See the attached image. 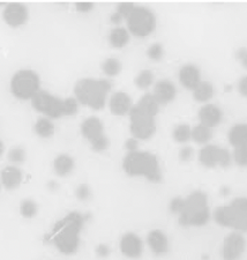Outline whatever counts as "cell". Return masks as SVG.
I'll return each mask as SVG.
<instances>
[{
  "instance_id": "9",
  "label": "cell",
  "mask_w": 247,
  "mask_h": 260,
  "mask_svg": "<svg viewBox=\"0 0 247 260\" xmlns=\"http://www.w3.org/2000/svg\"><path fill=\"white\" fill-rule=\"evenodd\" d=\"M62 99L40 89L32 96L31 104L37 111L47 115L49 118H60L62 114Z\"/></svg>"
},
{
  "instance_id": "48",
  "label": "cell",
  "mask_w": 247,
  "mask_h": 260,
  "mask_svg": "<svg viewBox=\"0 0 247 260\" xmlns=\"http://www.w3.org/2000/svg\"><path fill=\"white\" fill-rule=\"evenodd\" d=\"M48 187H49L51 191H56L58 185H57L56 182H50V183L48 184Z\"/></svg>"
},
{
  "instance_id": "43",
  "label": "cell",
  "mask_w": 247,
  "mask_h": 260,
  "mask_svg": "<svg viewBox=\"0 0 247 260\" xmlns=\"http://www.w3.org/2000/svg\"><path fill=\"white\" fill-rule=\"evenodd\" d=\"M237 60L240 62L242 67H245L247 70V48H240L237 50L236 52Z\"/></svg>"
},
{
  "instance_id": "5",
  "label": "cell",
  "mask_w": 247,
  "mask_h": 260,
  "mask_svg": "<svg viewBox=\"0 0 247 260\" xmlns=\"http://www.w3.org/2000/svg\"><path fill=\"white\" fill-rule=\"evenodd\" d=\"M213 216L216 223L222 227L238 233L247 232V198L240 197L228 205L217 207Z\"/></svg>"
},
{
  "instance_id": "14",
  "label": "cell",
  "mask_w": 247,
  "mask_h": 260,
  "mask_svg": "<svg viewBox=\"0 0 247 260\" xmlns=\"http://www.w3.org/2000/svg\"><path fill=\"white\" fill-rule=\"evenodd\" d=\"M153 95L161 106H165L174 100L175 95H177V89H175L172 81L167 80V79H162V80L155 83Z\"/></svg>"
},
{
  "instance_id": "16",
  "label": "cell",
  "mask_w": 247,
  "mask_h": 260,
  "mask_svg": "<svg viewBox=\"0 0 247 260\" xmlns=\"http://www.w3.org/2000/svg\"><path fill=\"white\" fill-rule=\"evenodd\" d=\"M147 244L155 255H164L169 251V240L160 229H154L148 234Z\"/></svg>"
},
{
  "instance_id": "38",
  "label": "cell",
  "mask_w": 247,
  "mask_h": 260,
  "mask_svg": "<svg viewBox=\"0 0 247 260\" xmlns=\"http://www.w3.org/2000/svg\"><path fill=\"white\" fill-rule=\"evenodd\" d=\"M184 206H185V198H182V197H175L172 200L170 201L169 204V209L172 214H175V215H181Z\"/></svg>"
},
{
  "instance_id": "30",
  "label": "cell",
  "mask_w": 247,
  "mask_h": 260,
  "mask_svg": "<svg viewBox=\"0 0 247 260\" xmlns=\"http://www.w3.org/2000/svg\"><path fill=\"white\" fill-rule=\"evenodd\" d=\"M37 212H39V205L36 204V201L32 199H24L20 205V213L21 215L26 219H32L36 216Z\"/></svg>"
},
{
  "instance_id": "35",
  "label": "cell",
  "mask_w": 247,
  "mask_h": 260,
  "mask_svg": "<svg viewBox=\"0 0 247 260\" xmlns=\"http://www.w3.org/2000/svg\"><path fill=\"white\" fill-rule=\"evenodd\" d=\"M147 54L152 60L158 61L162 59L163 56H164V49H163L160 43H154L148 48Z\"/></svg>"
},
{
  "instance_id": "26",
  "label": "cell",
  "mask_w": 247,
  "mask_h": 260,
  "mask_svg": "<svg viewBox=\"0 0 247 260\" xmlns=\"http://www.w3.org/2000/svg\"><path fill=\"white\" fill-rule=\"evenodd\" d=\"M213 138V131L211 128L204 126L202 124H199L192 128L191 132V139L196 144L200 145H207Z\"/></svg>"
},
{
  "instance_id": "33",
  "label": "cell",
  "mask_w": 247,
  "mask_h": 260,
  "mask_svg": "<svg viewBox=\"0 0 247 260\" xmlns=\"http://www.w3.org/2000/svg\"><path fill=\"white\" fill-rule=\"evenodd\" d=\"M8 160L15 165H20L26 160V152L21 147H13L10 152H8Z\"/></svg>"
},
{
  "instance_id": "25",
  "label": "cell",
  "mask_w": 247,
  "mask_h": 260,
  "mask_svg": "<svg viewBox=\"0 0 247 260\" xmlns=\"http://www.w3.org/2000/svg\"><path fill=\"white\" fill-rule=\"evenodd\" d=\"M192 91H193V98L198 102H208L214 96V87L209 81H201Z\"/></svg>"
},
{
  "instance_id": "22",
  "label": "cell",
  "mask_w": 247,
  "mask_h": 260,
  "mask_svg": "<svg viewBox=\"0 0 247 260\" xmlns=\"http://www.w3.org/2000/svg\"><path fill=\"white\" fill-rule=\"evenodd\" d=\"M219 146L215 145H206L202 149L200 150L199 154V161L201 165L206 168L217 167V156H219Z\"/></svg>"
},
{
  "instance_id": "8",
  "label": "cell",
  "mask_w": 247,
  "mask_h": 260,
  "mask_svg": "<svg viewBox=\"0 0 247 260\" xmlns=\"http://www.w3.org/2000/svg\"><path fill=\"white\" fill-rule=\"evenodd\" d=\"M129 119H131L129 129H131L133 138H135L136 140L149 139L156 132L155 117L145 112L136 104L133 106L131 112H129Z\"/></svg>"
},
{
  "instance_id": "36",
  "label": "cell",
  "mask_w": 247,
  "mask_h": 260,
  "mask_svg": "<svg viewBox=\"0 0 247 260\" xmlns=\"http://www.w3.org/2000/svg\"><path fill=\"white\" fill-rule=\"evenodd\" d=\"M134 8H135V5H134L133 3H131V2H123V3H120L118 6H117L116 12L124 20H127L129 18V15L132 14V12H133Z\"/></svg>"
},
{
  "instance_id": "6",
  "label": "cell",
  "mask_w": 247,
  "mask_h": 260,
  "mask_svg": "<svg viewBox=\"0 0 247 260\" xmlns=\"http://www.w3.org/2000/svg\"><path fill=\"white\" fill-rule=\"evenodd\" d=\"M41 80L39 74L32 70H20L11 81V90L20 100H31L40 90Z\"/></svg>"
},
{
  "instance_id": "28",
  "label": "cell",
  "mask_w": 247,
  "mask_h": 260,
  "mask_svg": "<svg viewBox=\"0 0 247 260\" xmlns=\"http://www.w3.org/2000/svg\"><path fill=\"white\" fill-rule=\"evenodd\" d=\"M121 69H123V65L120 60L114 57L108 58L102 64V71L107 77H116L121 72Z\"/></svg>"
},
{
  "instance_id": "11",
  "label": "cell",
  "mask_w": 247,
  "mask_h": 260,
  "mask_svg": "<svg viewBox=\"0 0 247 260\" xmlns=\"http://www.w3.org/2000/svg\"><path fill=\"white\" fill-rule=\"evenodd\" d=\"M119 247L121 253L129 259H139L144 252V243L134 233H126L120 238Z\"/></svg>"
},
{
  "instance_id": "46",
  "label": "cell",
  "mask_w": 247,
  "mask_h": 260,
  "mask_svg": "<svg viewBox=\"0 0 247 260\" xmlns=\"http://www.w3.org/2000/svg\"><path fill=\"white\" fill-rule=\"evenodd\" d=\"M238 91L241 96L247 98V75L242 77L238 82Z\"/></svg>"
},
{
  "instance_id": "1",
  "label": "cell",
  "mask_w": 247,
  "mask_h": 260,
  "mask_svg": "<svg viewBox=\"0 0 247 260\" xmlns=\"http://www.w3.org/2000/svg\"><path fill=\"white\" fill-rule=\"evenodd\" d=\"M87 219V215L79 212L68 213L54 224L48 237L49 241H51L62 254H74L80 245V234Z\"/></svg>"
},
{
  "instance_id": "24",
  "label": "cell",
  "mask_w": 247,
  "mask_h": 260,
  "mask_svg": "<svg viewBox=\"0 0 247 260\" xmlns=\"http://www.w3.org/2000/svg\"><path fill=\"white\" fill-rule=\"evenodd\" d=\"M136 106L142 109L145 112H147L150 116L155 117L158 114L161 104L158 103V101L155 99V96L153 94H145L139 100V102L136 103Z\"/></svg>"
},
{
  "instance_id": "31",
  "label": "cell",
  "mask_w": 247,
  "mask_h": 260,
  "mask_svg": "<svg viewBox=\"0 0 247 260\" xmlns=\"http://www.w3.org/2000/svg\"><path fill=\"white\" fill-rule=\"evenodd\" d=\"M191 132H192V128L190 125L179 124L174 127L172 132L173 139L177 142H179V144H184V142H187L191 139Z\"/></svg>"
},
{
  "instance_id": "27",
  "label": "cell",
  "mask_w": 247,
  "mask_h": 260,
  "mask_svg": "<svg viewBox=\"0 0 247 260\" xmlns=\"http://www.w3.org/2000/svg\"><path fill=\"white\" fill-rule=\"evenodd\" d=\"M33 129H35L37 136H40L41 138H50L54 134L56 127H54V124L48 117H42V118L37 119Z\"/></svg>"
},
{
  "instance_id": "2",
  "label": "cell",
  "mask_w": 247,
  "mask_h": 260,
  "mask_svg": "<svg viewBox=\"0 0 247 260\" xmlns=\"http://www.w3.org/2000/svg\"><path fill=\"white\" fill-rule=\"evenodd\" d=\"M111 88L112 83L108 79H81L74 87L75 99L83 106L99 110L105 106L108 94Z\"/></svg>"
},
{
  "instance_id": "12",
  "label": "cell",
  "mask_w": 247,
  "mask_h": 260,
  "mask_svg": "<svg viewBox=\"0 0 247 260\" xmlns=\"http://www.w3.org/2000/svg\"><path fill=\"white\" fill-rule=\"evenodd\" d=\"M28 8L21 3H11L3 12V18L11 27H20L27 22Z\"/></svg>"
},
{
  "instance_id": "4",
  "label": "cell",
  "mask_w": 247,
  "mask_h": 260,
  "mask_svg": "<svg viewBox=\"0 0 247 260\" xmlns=\"http://www.w3.org/2000/svg\"><path fill=\"white\" fill-rule=\"evenodd\" d=\"M210 219L208 197L202 191H193L185 198V206L178 222L182 227H202Z\"/></svg>"
},
{
  "instance_id": "37",
  "label": "cell",
  "mask_w": 247,
  "mask_h": 260,
  "mask_svg": "<svg viewBox=\"0 0 247 260\" xmlns=\"http://www.w3.org/2000/svg\"><path fill=\"white\" fill-rule=\"evenodd\" d=\"M231 161H232V156L231 154L229 153V150L220 147L219 156H217V166L221 168H228L230 165H231Z\"/></svg>"
},
{
  "instance_id": "23",
  "label": "cell",
  "mask_w": 247,
  "mask_h": 260,
  "mask_svg": "<svg viewBox=\"0 0 247 260\" xmlns=\"http://www.w3.org/2000/svg\"><path fill=\"white\" fill-rule=\"evenodd\" d=\"M109 42L116 49L124 48L129 42V32L126 28L116 27L109 35Z\"/></svg>"
},
{
  "instance_id": "15",
  "label": "cell",
  "mask_w": 247,
  "mask_h": 260,
  "mask_svg": "<svg viewBox=\"0 0 247 260\" xmlns=\"http://www.w3.org/2000/svg\"><path fill=\"white\" fill-rule=\"evenodd\" d=\"M223 118V112L215 104H204L199 110V120L200 124L204 125L209 128L216 127L221 124Z\"/></svg>"
},
{
  "instance_id": "49",
  "label": "cell",
  "mask_w": 247,
  "mask_h": 260,
  "mask_svg": "<svg viewBox=\"0 0 247 260\" xmlns=\"http://www.w3.org/2000/svg\"><path fill=\"white\" fill-rule=\"evenodd\" d=\"M4 153V144H3V141L0 140V155H2Z\"/></svg>"
},
{
  "instance_id": "29",
  "label": "cell",
  "mask_w": 247,
  "mask_h": 260,
  "mask_svg": "<svg viewBox=\"0 0 247 260\" xmlns=\"http://www.w3.org/2000/svg\"><path fill=\"white\" fill-rule=\"evenodd\" d=\"M134 82L139 89H148L154 82V73L149 70H142L134 79Z\"/></svg>"
},
{
  "instance_id": "10",
  "label": "cell",
  "mask_w": 247,
  "mask_h": 260,
  "mask_svg": "<svg viewBox=\"0 0 247 260\" xmlns=\"http://www.w3.org/2000/svg\"><path fill=\"white\" fill-rule=\"evenodd\" d=\"M246 249L245 237L240 233L233 232L224 238L222 246L223 260H239Z\"/></svg>"
},
{
  "instance_id": "13",
  "label": "cell",
  "mask_w": 247,
  "mask_h": 260,
  "mask_svg": "<svg viewBox=\"0 0 247 260\" xmlns=\"http://www.w3.org/2000/svg\"><path fill=\"white\" fill-rule=\"evenodd\" d=\"M133 106L134 104L131 96L125 91H117V93L112 94L110 100H109L110 111L116 116L129 115Z\"/></svg>"
},
{
  "instance_id": "44",
  "label": "cell",
  "mask_w": 247,
  "mask_h": 260,
  "mask_svg": "<svg viewBox=\"0 0 247 260\" xmlns=\"http://www.w3.org/2000/svg\"><path fill=\"white\" fill-rule=\"evenodd\" d=\"M94 8V4L91 2H78L77 3V10L82 13H87V12L91 11Z\"/></svg>"
},
{
  "instance_id": "39",
  "label": "cell",
  "mask_w": 247,
  "mask_h": 260,
  "mask_svg": "<svg viewBox=\"0 0 247 260\" xmlns=\"http://www.w3.org/2000/svg\"><path fill=\"white\" fill-rule=\"evenodd\" d=\"M90 145L95 152H103L109 147V139L105 134H103V136L96 138L95 140L90 141Z\"/></svg>"
},
{
  "instance_id": "40",
  "label": "cell",
  "mask_w": 247,
  "mask_h": 260,
  "mask_svg": "<svg viewBox=\"0 0 247 260\" xmlns=\"http://www.w3.org/2000/svg\"><path fill=\"white\" fill-rule=\"evenodd\" d=\"M75 196L81 201H87L91 198V190L87 184H80L75 190Z\"/></svg>"
},
{
  "instance_id": "45",
  "label": "cell",
  "mask_w": 247,
  "mask_h": 260,
  "mask_svg": "<svg viewBox=\"0 0 247 260\" xmlns=\"http://www.w3.org/2000/svg\"><path fill=\"white\" fill-rule=\"evenodd\" d=\"M125 147L128 150V153L132 152H136L139 150V141H137L135 138H131V139L126 140V144H125Z\"/></svg>"
},
{
  "instance_id": "7",
  "label": "cell",
  "mask_w": 247,
  "mask_h": 260,
  "mask_svg": "<svg viewBox=\"0 0 247 260\" xmlns=\"http://www.w3.org/2000/svg\"><path fill=\"white\" fill-rule=\"evenodd\" d=\"M126 21L128 30L139 37L150 35L156 28V16L149 8L144 6H135Z\"/></svg>"
},
{
  "instance_id": "17",
  "label": "cell",
  "mask_w": 247,
  "mask_h": 260,
  "mask_svg": "<svg viewBox=\"0 0 247 260\" xmlns=\"http://www.w3.org/2000/svg\"><path fill=\"white\" fill-rule=\"evenodd\" d=\"M179 81L186 89L193 90L201 82V72L199 67L193 64L184 65L179 71Z\"/></svg>"
},
{
  "instance_id": "18",
  "label": "cell",
  "mask_w": 247,
  "mask_h": 260,
  "mask_svg": "<svg viewBox=\"0 0 247 260\" xmlns=\"http://www.w3.org/2000/svg\"><path fill=\"white\" fill-rule=\"evenodd\" d=\"M81 133L87 140L93 141L104 134V126L102 120L97 117H89L81 125Z\"/></svg>"
},
{
  "instance_id": "20",
  "label": "cell",
  "mask_w": 247,
  "mask_h": 260,
  "mask_svg": "<svg viewBox=\"0 0 247 260\" xmlns=\"http://www.w3.org/2000/svg\"><path fill=\"white\" fill-rule=\"evenodd\" d=\"M75 162L74 158L68 154H60L54 158L53 161V169L54 173L60 177L68 176L74 170Z\"/></svg>"
},
{
  "instance_id": "19",
  "label": "cell",
  "mask_w": 247,
  "mask_h": 260,
  "mask_svg": "<svg viewBox=\"0 0 247 260\" xmlns=\"http://www.w3.org/2000/svg\"><path fill=\"white\" fill-rule=\"evenodd\" d=\"M2 178V184L7 190H14L19 187L21 182H22V173L18 167L8 166L2 171L0 175Z\"/></svg>"
},
{
  "instance_id": "32",
  "label": "cell",
  "mask_w": 247,
  "mask_h": 260,
  "mask_svg": "<svg viewBox=\"0 0 247 260\" xmlns=\"http://www.w3.org/2000/svg\"><path fill=\"white\" fill-rule=\"evenodd\" d=\"M79 110V101L75 98H67L62 101V114L64 116H73Z\"/></svg>"
},
{
  "instance_id": "34",
  "label": "cell",
  "mask_w": 247,
  "mask_h": 260,
  "mask_svg": "<svg viewBox=\"0 0 247 260\" xmlns=\"http://www.w3.org/2000/svg\"><path fill=\"white\" fill-rule=\"evenodd\" d=\"M232 160L239 167H247V147H238V148H234Z\"/></svg>"
},
{
  "instance_id": "42",
  "label": "cell",
  "mask_w": 247,
  "mask_h": 260,
  "mask_svg": "<svg viewBox=\"0 0 247 260\" xmlns=\"http://www.w3.org/2000/svg\"><path fill=\"white\" fill-rule=\"evenodd\" d=\"M111 253V249L110 246L107 245V244H99L97 245V247H96V255H97L98 258H108L109 255H110Z\"/></svg>"
},
{
  "instance_id": "3",
  "label": "cell",
  "mask_w": 247,
  "mask_h": 260,
  "mask_svg": "<svg viewBox=\"0 0 247 260\" xmlns=\"http://www.w3.org/2000/svg\"><path fill=\"white\" fill-rule=\"evenodd\" d=\"M123 169L129 176H142L153 183L162 180V171L157 157L148 152L127 153L123 161Z\"/></svg>"
},
{
  "instance_id": "41",
  "label": "cell",
  "mask_w": 247,
  "mask_h": 260,
  "mask_svg": "<svg viewBox=\"0 0 247 260\" xmlns=\"http://www.w3.org/2000/svg\"><path fill=\"white\" fill-rule=\"evenodd\" d=\"M192 157H193V148L190 146L183 147L181 152H179V160L183 162H187L190 161Z\"/></svg>"
},
{
  "instance_id": "47",
  "label": "cell",
  "mask_w": 247,
  "mask_h": 260,
  "mask_svg": "<svg viewBox=\"0 0 247 260\" xmlns=\"http://www.w3.org/2000/svg\"><path fill=\"white\" fill-rule=\"evenodd\" d=\"M110 20H111V22L114 23V24H120L121 22H123V18H121V16L117 13V12H115L114 14L111 15V18H110Z\"/></svg>"
},
{
  "instance_id": "21",
  "label": "cell",
  "mask_w": 247,
  "mask_h": 260,
  "mask_svg": "<svg viewBox=\"0 0 247 260\" xmlns=\"http://www.w3.org/2000/svg\"><path fill=\"white\" fill-rule=\"evenodd\" d=\"M229 141L234 148L238 147H247V124H236L230 128Z\"/></svg>"
}]
</instances>
